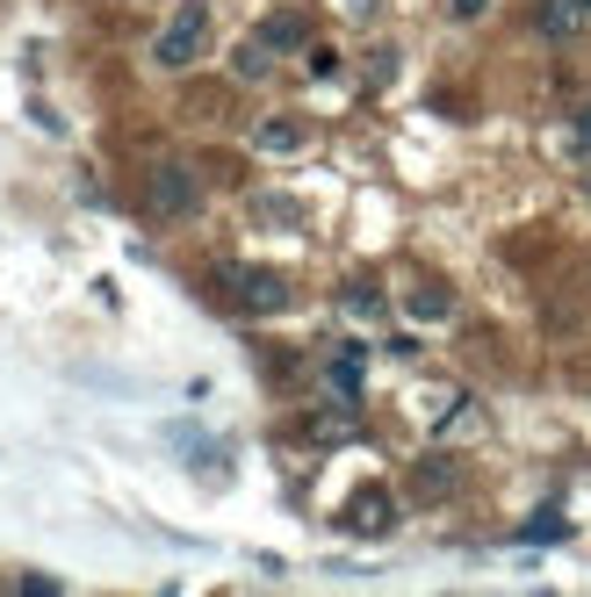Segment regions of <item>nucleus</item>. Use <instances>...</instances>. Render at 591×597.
<instances>
[{
  "mask_svg": "<svg viewBox=\"0 0 591 597\" xmlns=\"http://www.w3.org/2000/svg\"><path fill=\"white\" fill-rule=\"evenodd\" d=\"M418 496H448V482H454V461H418Z\"/></svg>",
  "mask_w": 591,
  "mask_h": 597,
  "instance_id": "11",
  "label": "nucleus"
},
{
  "mask_svg": "<svg viewBox=\"0 0 591 597\" xmlns=\"http://www.w3.org/2000/svg\"><path fill=\"white\" fill-rule=\"evenodd\" d=\"M383 289H375V281H354V289H347V317H383Z\"/></svg>",
  "mask_w": 591,
  "mask_h": 597,
  "instance_id": "10",
  "label": "nucleus"
},
{
  "mask_svg": "<svg viewBox=\"0 0 591 597\" xmlns=\"http://www.w3.org/2000/svg\"><path fill=\"white\" fill-rule=\"evenodd\" d=\"M584 8H591V0H584Z\"/></svg>",
  "mask_w": 591,
  "mask_h": 597,
  "instance_id": "18",
  "label": "nucleus"
},
{
  "mask_svg": "<svg viewBox=\"0 0 591 597\" xmlns=\"http://www.w3.org/2000/svg\"><path fill=\"white\" fill-rule=\"evenodd\" d=\"M202 51H209V8H202V0H188V8H174V15H166V30L152 36V58L166 72H188Z\"/></svg>",
  "mask_w": 591,
  "mask_h": 597,
  "instance_id": "1",
  "label": "nucleus"
},
{
  "mask_svg": "<svg viewBox=\"0 0 591 597\" xmlns=\"http://www.w3.org/2000/svg\"><path fill=\"white\" fill-rule=\"evenodd\" d=\"M526 540H563V518H556V512H541V518H526Z\"/></svg>",
  "mask_w": 591,
  "mask_h": 597,
  "instance_id": "14",
  "label": "nucleus"
},
{
  "mask_svg": "<svg viewBox=\"0 0 591 597\" xmlns=\"http://www.w3.org/2000/svg\"><path fill=\"white\" fill-rule=\"evenodd\" d=\"M448 8H454V22H476V15L490 8V0H448Z\"/></svg>",
  "mask_w": 591,
  "mask_h": 597,
  "instance_id": "16",
  "label": "nucleus"
},
{
  "mask_svg": "<svg viewBox=\"0 0 591 597\" xmlns=\"http://www.w3.org/2000/svg\"><path fill=\"white\" fill-rule=\"evenodd\" d=\"M541 36H548V44H577V36L591 30V8L584 0H541Z\"/></svg>",
  "mask_w": 591,
  "mask_h": 597,
  "instance_id": "4",
  "label": "nucleus"
},
{
  "mask_svg": "<svg viewBox=\"0 0 591 597\" xmlns=\"http://www.w3.org/2000/svg\"><path fill=\"white\" fill-rule=\"evenodd\" d=\"M253 152H267V159L303 152V122H296V116H267L260 130H253Z\"/></svg>",
  "mask_w": 591,
  "mask_h": 597,
  "instance_id": "6",
  "label": "nucleus"
},
{
  "mask_svg": "<svg viewBox=\"0 0 591 597\" xmlns=\"http://www.w3.org/2000/svg\"><path fill=\"white\" fill-rule=\"evenodd\" d=\"M260 44L267 51H303V44H311V15H303V8H275V15L260 22Z\"/></svg>",
  "mask_w": 591,
  "mask_h": 597,
  "instance_id": "5",
  "label": "nucleus"
},
{
  "mask_svg": "<svg viewBox=\"0 0 591 597\" xmlns=\"http://www.w3.org/2000/svg\"><path fill=\"white\" fill-rule=\"evenodd\" d=\"M577 188H584V202H591V173H584V180H577Z\"/></svg>",
  "mask_w": 591,
  "mask_h": 597,
  "instance_id": "17",
  "label": "nucleus"
},
{
  "mask_svg": "<svg viewBox=\"0 0 591 597\" xmlns=\"http://www.w3.org/2000/svg\"><path fill=\"white\" fill-rule=\"evenodd\" d=\"M267 44H239V58H231V72H239V80H267Z\"/></svg>",
  "mask_w": 591,
  "mask_h": 597,
  "instance_id": "12",
  "label": "nucleus"
},
{
  "mask_svg": "<svg viewBox=\"0 0 591 597\" xmlns=\"http://www.w3.org/2000/svg\"><path fill=\"white\" fill-rule=\"evenodd\" d=\"M347 526L354 532H390V526H397V504H390L383 490H368V496H354V504H347Z\"/></svg>",
  "mask_w": 591,
  "mask_h": 597,
  "instance_id": "7",
  "label": "nucleus"
},
{
  "mask_svg": "<svg viewBox=\"0 0 591 597\" xmlns=\"http://www.w3.org/2000/svg\"><path fill=\"white\" fill-rule=\"evenodd\" d=\"M311 72H317V80H332V72H339V51H332V44H317V51H311Z\"/></svg>",
  "mask_w": 591,
  "mask_h": 597,
  "instance_id": "15",
  "label": "nucleus"
},
{
  "mask_svg": "<svg viewBox=\"0 0 591 597\" xmlns=\"http://www.w3.org/2000/svg\"><path fill=\"white\" fill-rule=\"evenodd\" d=\"M404 309H412L418 325H440V317L454 309V295H448V281H418V289H412V303H404Z\"/></svg>",
  "mask_w": 591,
  "mask_h": 597,
  "instance_id": "8",
  "label": "nucleus"
},
{
  "mask_svg": "<svg viewBox=\"0 0 591 597\" xmlns=\"http://www.w3.org/2000/svg\"><path fill=\"white\" fill-rule=\"evenodd\" d=\"M570 152H577V159H591V102L570 116Z\"/></svg>",
  "mask_w": 591,
  "mask_h": 597,
  "instance_id": "13",
  "label": "nucleus"
},
{
  "mask_svg": "<svg viewBox=\"0 0 591 597\" xmlns=\"http://www.w3.org/2000/svg\"><path fill=\"white\" fill-rule=\"evenodd\" d=\"M231 295H239L253 317H275V309H289V281H281L275 267H231Z\"/></svg>",
  "mask_w": 591,
  "mask_h": 597,
  "instance_id": "3",
  "label": "nucleus"
},
{
  "mask_svg": "<svg viewBox=\"0 0 591 597\" xmlns=\"http://www.w3.org/2000/svg\"><path fill=\"white\" fill-rule=\"evenodd\" d=\"M144 202H152L159 216H188V209L202 202V180H195V166H181V159H159V166L144 173Z\"/></svg>",
  "mask_w": 591,
  "mask_h": 597,
  "instance_id": "2",
  "label": "nucleus"
},
{
  "mask_svg": "<svg viewBox=\"0 0 591 597\" xmlns=\"http://www.w3.org/2000/svg\"><path fill=\"white\" fill-rule=\"evenodd\" d=\"M325 375H332V396H339V403H354V396H361V353H339Z\"/></svg>",
  "mask_w": 591,
  "mask_h": 597,
  "instance_id": "9",
  "label": "nucleus"
}]
</instances>
